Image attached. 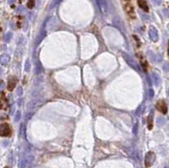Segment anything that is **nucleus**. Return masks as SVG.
I'll list each match as a JSON object with an SVG mask.
<instances>
[{"mask_svg": "<svg viewBox=\"0 0 169 168\" xmlns=\"http://www.w3.org/2000/svg\"><path fill=\"white\" fill-rule=\"evenodd\" d=\"M0 73H1V69H0Z\"/></svg>", "mask_w": 169, "mask_h": 168, "instance_id": "11", "label": "nucleus"}, {"mask_svg": "<svg viewBox=\"0 0 169 168\" xmlns=\"http://www.w3.org/2000/svg\"><path fill=\"white\" fill-rule=\"evenodd\" d=\"M156 159V155L153 152H148L146 155H145V167H150L151 166V165L153 164V162L155 161Z\"/></svg>", "mask_w": 169, "mask_h": 168, "instance_id": "2", "label": "nucleus"}, {"mask_svg": "<svg viewBox=\"0 0 169 168\" xmlns=\"http://www.w3.org/2000/svg\"><path fill=\"white\" fill-rule=\"evenodd\" d=\"M8 61H10V57L7 55H2L1 57H0V63H2V64H7L8 63Z\"/></svg>", "mask_w": 169, "mask_h": 168, "instance_id": "7", "label": "nucleus"}, {"mask_svg": "<svg viewBox=\"0 0 169 168\" xmlns=\"http://www.w3.org/2000/svg\"><path fill=\"white\" fill-rule=\"evenodd\" d=\"M17 84V79L16 77H11L10 78V80H8V90L10 91H12L14 89Z\"/></svg>", "mask_w": 169, "mask_h": 168, "instance_id": "4", "label": "nucleus"}, {"mask_svg": "<svg viewBox=\"0 0 169 168\" xmlns=\"http://www.w3.org/2000/svg\"><path fill=\"white\" fill-rule=\"evenodd\" d=\"M35 2H36V0H28L27 7L29 8H33V7L35 6Z\"/></svg>", "mask_w": 169, "mask_h": 168, "instance_id": "10", "label": "nucleus"}, {"mask_svg": "<svg viewBox=\"0 0 169 168\" xmlns=\"http://www.w3.org/2000/svg\"><path fill=\"white\" fill-rule=\"evenodd\" d=\"M7 105V101L6 99L4 97H0V108H4V106Z\"/></svg>", "mask_w": 169, "mask_h": 168, "instance_id": "9", "label": "nucleus"}, {"mask_svg": "<svg viewBox=\"0 0 169 168\" xmlns=\"http://www.w3.org/2000/svg\"><path fill=\"white\" fill-rule=\"evenodd\" d=\"M153 128V119L152 117H148V129H152Z\"/></svg>", "mask_w": 169, "mask_h": 168, "instance_id": "8", "label": "nucleus"}, {"mask_svg": "<svg viewBox=\"0 0 169 168\" xmlns=\"http://www.w3.org/2000/svg\"><path fill=\"white\" fill-rule=\"evenodd\" d=\"M125 10H126L127 14H129L130 17L134 18L135 17V11H134V8L132 7V5L130 4H127L125 5Z\"/></svg>", "mask_w": 169, "mask_h": 168, "instance_id": "5", "label": "nucleus"}, {"mask_svg": "<svg viewBox=\"0 0 169 168\" xmlns=\"http://www.w3.org/2000/svg\"><path fill=\"white\" fill-rule=\"evenodd\" d=\"M11 135V129L8 123H4L0 125V136L8 137Z\"/></svg>", "mask_w": 169, "mask_h": 168, "instance_id": "1", "label": "nucleus"}, {"mask_svg": "<svg viewBox=\"0 0 169 168\" xmlns=\"http://www.w3.org/2000/svg\"><path fill=\"white\" fill-rule=\"evenodd\" d=\"M138 5L139 6V8H142L145 12L149 11V7H148L147 3L145 2V0H138Z\"/></svg>", "mask_w": 169, "mask_h": 168, "instance_id": "6", "label": "nucleus"}, {"mask_svg": "<svg viewBox=\"0 0 169 168\" xmlns=\"http://www.w3.org/2000/svg\"><path fill=\"white\" fill-rule=\"evenodd\" d=\"M156 109L158 110L159 112H161L162 114H166L167 112V106L166 104L165 101L161 100L158 101L156 103Z\"/></svg>", "mask_w": 169, "mask_h": 168, "instance_id": "3", "label": "nucleus"}]
</instances>
